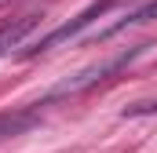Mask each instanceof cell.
Instances as JSON below:
<instances>
[{
    "instance_id": "cell-1",
    "label": "cell",
    "mask_w": 157,
    "mask_h": 153,
    "mask_svg": "<svg viewBox=\"0 0 157 153\" xmlns=\"http://www.w3.org/2000/svg\"><path fill=\"white\" fill-rule=\"evenodd\" d=\"M113 4H121V0H95V4H88V7L80 11L77 18H70L66 26H59V29H51L48 37H40L37 44H33V47H26L22 55H37V51H48V47H55V44H62V40L77 37V33H80V29H84V26H91L95 18H102V15H106V11H110Z\"/></svg>"
},
{
    "instance_id": "cell-2",
    "label": "cell",
    "mask_w": 157,
    "mask_h": 153,
    "mask_svg": "<svg viewBox=\"0 0 157 153\" xmlns=\"http://www.w3.org/2000/svg\"><path fill=\"white\" fill-rule=\"evenodd\" d=\"M37 22H40V15H22V18H7V22H0V55H7L18 40L37 26Z\"/></svg>"
},
{
    "instance_id": "cell-3",
    "label": "cell",
    "mask_w": 157,
    "mask_h": 153,
    "mask_svg": "<svg viewBox=\"0 0 157 153\" xmlns=\"http://www.w3.org/2000/svg\"><path fill=\"white\" fill-rule=\"evenodd\" d=\"M37 120H40V110H37V106H29V110H15V113H0V139L29 131Z\"/></svg>"
},
{
    "instance_id": "cell-4",
    "label": "cell",
    "mask_w": 157,
    "mask_h": 153,
    "mask_svg": "<svg viewBox=\"0 0 157 153\" xmlns=\"http://www.w3.org/2000/svg\"><path fill=\"white\" fill-rule=\"evenodd\" d=\"M150 18H157V0H150V4H143L139 11H132V15H124V18H117L110 29H102L99 33V40H110L113 33H121V29H128V26H139V22H150Z\"/></svg>"
},
{
    "instance_id": "cell-5",
    "label": "cell",
    "mask_w": 157,
    "mask_h": 153,
    "mask_svg": "<svg viewBox=\"0 0 157 153\" xmlns=\"http://www.w3.org/2000/svg\"><path fill=\"white\" fill-rule=\"evenodd\" d=\"M139 113H157V99L154 102H135V106L124 110V117H139Z\"/></svg>"
}]
</instances>
